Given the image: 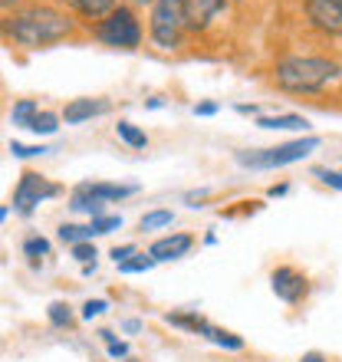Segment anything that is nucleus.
Listing matches in <instances>:
<instances>
[{
  "label": "nucleus",
  "instance_id": "nucleus-1",
  "mask_svg": "<svg viewBox=\"0 0 342 362\" xmlns=\"http://www.w3.org/2000/svg\"><path fill=\"white\" fill-rule=\"evenodd\" d=\"M76 33V20L69 10H59L53 4H27L10 10L0 20V37L23 49H47L53 43H63Z\"/></svg>",
  "mask_w": 342,
  "mask_h": 362
},
{
  "label": "nucleus",
  "instance_id": "nucleus-2",
  "mask_svg": "<svg viewBox=\"0 0 342 362\" xmlns=\"http://www.w3.org/2000/svg\"><path fill=\"white\" fill-rule=\"evenodd\" d=\"M339 63L326 57H286L276 63L273 69V83L283 93H293V95H309V93H319L326 89L333 79H339Z\"/></svg>",
  "mask_w": 342,
  "mask_h": 362
},
{
  "label": "nucleus",
  "instance_id": "nucleus-3",
  "mask_svg": "<svg viewBox=\"0 0 342 362\" xmlns=\"http://www.w3.org/2000/svg\"><path fill=\"white\" fill-rule=\"evenodd\" d=\"M93 37L105 47L115 49H138L142 47V23L129 4H119L115 10H109L99 23L93 27Z\"/></svg>",
  "mask_w": 342,
  "mask_h": 362
},
{
  "label": "nucleus",
  "instance_id": "nucleus-4",
  "mask_svg": "<svg viewBox=\"0 0 342 362\" xmlns=\"http://www.w3.org/2000/svg\"><path fill=\"white\" fill-rule=\"evenodd\" d=\"M319 148V139L316 135H306V139H293V142H283V145H273V148H256V152H237V165L244 168H286V165H296L309 158V152Z\"/></svg>",
  "mask_w": 342,
  "mask_h": 362
},
{
  "label": "nucleus",
  "instance_id": "nucleus-5",
  "mask_svg": "<svg viewBox=\"0 0 342 362\" xmlns=\"http://www.w3.org/2000/svg\"><path fill=\"white\" fill-rule=\"evenodd\" d=\"M188 33L184 20V0H155L148 17V37L158 49H178Z\"/></svg>",
  "mask_w": 342,
  "mask_h": 362
},
{
  "label": "nucleus",
  "instance_id": "nucleus-6",
  "mask_svg": "<svg viewBox=\"0 0 342 362\" xmlns=\"http://www.w3.org/2000/svg\"><path fill=\"white\" fill-rule=\"evenodd\" d=\"M57 194H59V188L49 178H43L37 172H23L17 181V188H13V211L17 214H33L37 204H43L47 198H57Z\"/></svg>",
  "mask_w": 342,
  "mask_h": 362
},
{
  "label": "nucleus",
  "instance_id": "nucleus-7",
  "mask_svg": "<svg viewBox=\"0 0 342 362\" xmlns=\"http://www.w3.org/2000/svg\"><path fill=\"white\" fill-rule=\"evenodd\" d=\"M309 27L326 37H342V0H303Z\"/></svg>",
  "mask_w": 342,
  "mask_h": 362
},
{
  "label": "nucleus",
  "instance_id": "nucleus-8",
  "mask_svg": "<svg viewBox=\"0 0 342 362\" xmlns=\"http://www.w3.org/2000/svg\"><path fill=\"white\" fill-rule=\"evenodd\" d=\"M270 286H273V293L283 300V303H300L306 293H309V280L306 274H300L296 267H276L270 274Z\"/></svg>",
  "mask_w": 342,
  "mask_h": 362
},
{
  "label": "nucleus",
  "instance_id": "nucleus-9",
  "mask_svg": "<svg viewBox=\"0 0 342 362\" xmlns=\"http://www.w3.org/2000/svg\"><path fill=\"white\" fill-rule=\"evenodd\" d=\"M230 0H184V20H188V30L201 33L208 30L214 20L228 10Z\"/></svg>",
  "mask_w": 342,
  "mask_h": 362
},
{
  "label": "nucleus",
  "instance_id": "nucleus-10",
  "mask_svg": "<svg viewBox=\"0 0 342 362\" xmlns=\"http://www.w3.org/2000/svg\"><path fill=\"white\" fill-rule=\"evenodd\" d=\"M109 109H112L109 99H69L66 109H63V122L83 125V122H89V119H95V115H105Z\"/></svg>",
  "mask_w": 342,
  "mask_h": 362
},
{
  "label": "nucleus",
  "instance_id": "nucleus-11",
  "mask_svg": "<svg viewBox=\"0 0 342 362\" xmlns=\"http://www.w3.org/2000/svg\"><path fill=\"white\" fill-rule=\"evenodd\" d=\"M194 247V238L191 234H168V238H158L148 247V254L155 257V264H162V260H181L188 250Z\"/></svg>",
  "mask_w": 342,
  "mask_h": 362
},
{
  "label": "nucleus",
  "instance_id": "nucleus-12",
  "mask_svg": "<svg viewBox=\"0 0 342 362\" xmlns=\"http://www.w3.org/2000/svg\"><path fill=\"white\" fill-rule=\"evenodd\" d=\"M256 125H260V129H270V132H306V129H309V122H306L303 115H296V112L260 115V119H256Z\"/></svg>",
  "mask_w": 342,
  "mask_h": 362
},
{
  "label": "nucleus",
  "instance_id": "nucleus-13",
  "mask_svg": "<svg viewBox=\"0 0 342 362\" xmlns=\"http://www.w3.org/2000/svg\"><path fill=\"white\" fill-rule=\"evenodd\" d=\"M63 4L83 20H102L109 10L119 7V0H63Z\"/></svg>",
  "mask_w": 342,
  "mask_h": 362
},
{
  "label": "nucleus",
  "instance_id": "nucleus-14",
  "mask_svg": "<svg viewBox=\"0 0 342 362\" xmlns=\"http://www.w3.org/2000/svg\"><path fill=\"white\" fill-rule=\"evenodd\" d=\"M165 323H168V326H178V329H184V333H194V336H208V329H211V323L198 313V310L168 313V316H165Z\"/></svg>",
  "mask_w": 342,
  "mask_h": 362
},
{
  "label": "nucleus",
  "instance_id": "nucleus-15",
  "mask_svg": "<svg viewBox=\"0 0 342 362\" xmlns=\"http://www.w3.org/2000/svg\"><path fill=\"white\" fill-rule=\"evenodd\" d=\"M86 185L93 191V198H99L102 204H109V201H125L138 191V185H109V181H86Z\"/></svg>",
  "mask_w": 342,
  "mask_h": 362
},
{
  "label": "nucleus",
  "instance_id": "nucleus-16",
  "mask_svg": "<svg viewBox=\"0 0 342 362\" xmlns=\"http://www.w3.org/2000/svg\"><path fill=\"white\" fill-rule=\"evenodd\" d=\"M69 208L79 211V214H89V218H99L102 214V201L93 198V191H89V185H76L73 188V194H69Z\"/></svg>",
  "mask_w": 342,
  "mask_h": 362
},
{
  "label": "nucleus",
  "instance_id": "nucleus-17",
  "mask_svg": "<svg viewBox=\"0 0 342 362\" xmlns=\"http://www.w3.org/2000/svg\"><path fill=\"white\" fill-rule=\"evenodd\" d=\"M204 339H208V343H214V346H220V349H230V353L244 349V336L230 333V329H220V326H214V323H211V329H208V336H204Z\"/></svg>",
  "mask_w": 342,
  "mask_h": 362
},
{
  "label": "nucleus",
  "instance_id": "nucleus-18",
  "mask_svg": "<svg viewBox=\"0 0 342 362\" xmlns=\"http://www.w3.org/2000/svg\"><path fill=\"white\" fill-rule=\"evenodd\" d=\"M115 135H119L129 148H148V135H145L135 122H129V119H122V122L115 125Z\"/></svg>",
  "mask_w": 342,
  "mask_h": 362
},
{
  "label": "nucleus",
  "instance_id": "nucleus-19",
  "mask_svg": "<svg viewBox=\"0 0 342 362\" xmlns=\"http://www.w3.org/2000/svg\"><path fill=\"white\" fill-rule=\"evenodd\" d=\"M95 234H93V228L89 224H59V240L63 244H83V240H93Z\"/></svg>",
  "mask_w": 342,
  "mask_h": 362
},
{
  "label": "nucleus",
  "instance_id": "nucleus-20",
  "mask_svg": "<svg viewBox=\"0 0 342 362\" xmlns=\"http://www.w3.org/2000/svg\"><path fill=\"white\" fill-rule=\"evenodd\" d=\"M40 112V105L33 103V99H20L13 109H10V122L20 125V129H27L30 122H33V115Z\"/></svg>",
  "mask_w": 342,
  "mask_h": 362
},
{
  "label": "nucleus",
  "instance_id": "nucleus-21",
  "mask_svg": "<svg viewBox=\"0 0 342 362\" xmlns=\"http://www.w3.org/2000/svg\"><path fill=\"white\" fill-rule=\"evenodd\" d=\"M175 224V214L165 208L158 211H148V214H142V221H138V228L142 230H162V228H171Z\"/></svg>",
  "mask_w": 342,
  "mask_h": 362
},
{
  "label": "nucleus",
  "instance_id": "nucleus-22",
  "mask_svg": "<svg viewBox=\"0 0 342 362\" xmlns=\"http://www.w3.org/2000/svg\"><path fill=\"white\" fill-rule=\"evenodd\" d=\"M115 267H119V274H145V270L155 267V257L152 254H138V250H135L132 257L122 260V264H115Z\"/></svg>",
  "mask_w": 342,
  "mask_h": 362
},
{
  "label": "nucleus",
  "instance_id": "nucleus-23",
  "mask_svg": "<svg viewBox=\"0 0 342 362\" xmlns=\"http://www.w3.org/2000/svg\"><path fill=\"white\" fill-rule=\"evenodd\" d=\"M47 316H49V323L57 326V329H69V326H73V306L63 303V300H57V303H49Z\"/></svg>",
  "mask_w": 342,
  "mask_h": 362
},
{
  "label": "nucleus",
  "instance_id": "nucleus-24",
  "mask_svg": "<svg viewBox=\"0 0 342 362\" xmlns=\"http://www.w3.org/2000/svg\"><path fill=\"white\" fill-rule=\"evenodd\" d=\"M33 135H53L59 129V115L57 112H37L33 115V122L27 125Z\"/></svg>",
  "mask_w": 342,
  "mask_h": 362
},
{
  "label": "nucleus",
  "instance_id": "nucleus-25",
  "mask_svg": "<svg viewBox=\"0 0 342 362\" xmlns=\"http://www.w3.org/2000/svg\"><path fill=\"white\" fill-rule=\"evenodd\" d=\"M23 254H27L30 264L37 267V260H40V257H47V254H49V240H47V238H40V234H33V238L23 240Z\"/></svg>",
  "mask_w": 342,
  "mask_h": 362
},
{
  "label": "nucleus",
  "instance_id": "nucleus-26",
  "mask_svg": "<svg viewBox=\"0 0 342 362\" xmlns=\"http://www.w3.org/2000/svg\"><path fill=\"white\" fill-rule=\"evenodd\" d=\"M102 343H105V353H109V359H129V343H122V339H115L109 329H102Z\"/></svg>",
  "mask_w": 342,
  "mask_h": 362
},
{
  "label": "nucleus",
  "instance_id": "nucleus-27",
  "mask_svg": "<svg viewBox=\"0 0 342 362\" xmlns=\"http://www.w3.org/2000/svg\"><path fill=\"white\" fill-rule=\"evenodd\" d=\"M93 234L99 238V234H109V230H119L122 228V218H115V214H99V218H93Z\"/></svg>",
  "mask_w": 342,
  "mask_h": 362
},
{
  "label": "nucleus",
  "instance_id": "nucleus-28",
  "mask_svg": "<svg viewBox=\"0 0 342 362\" xmlns=\"http://www.w3.org/2000/svg\"><path fill=\"white\" fill-rule=\"evenodd\" d=\"M10 152H13V158H37V155L49 152L47 145H20V142H10Z\"/></svg>",
  "mask_w": 342,
  "mask_h": 362
},
{
  "label": "nucleus",
  "instance_id": "nucleus-29",
  "mask_svg": "<svg viewBox=\"0 0 342 362\" xmlns=\"http://www.w3.org/2000/svg\"><path fill=\"white\" fill-rule=\"evenodd\" d=\"M73 257H76L79 264H95V247H93V240L73 244Z\"/></svg>",
  "mask_w": 342,
  "mask_h": 362
},
{
  "label": "nucleus",
  "instance_id": "nucleus-30",
  "mask_svg": "<svg viewBox=\"0 0 342 362\" xmlns=\"http://www.w3.org/2000/svg\"><path fill=\"white\" fill-rule=\"evenodd\" d=\"M105 310H109L105 300H86L83 303V320H95V316H102Z\"/></svg>",
  "mask_w": 342,
  "mask_h": 362
},
{
  "label": "nucleus",
  "instance_id": "nucleus-31",
  "mask_svg": "<svg viewBox=\"0 0 342 362\" xmlns=\"http://www.w3.org/2000/svg\"><path fill=\"white\" fill-rule=\"evenodd\" d=\"M316 178L323 181V185H329V188H336V191H342V172H329V168H316Z\"/></svg>",
  "mask_w": 342,
  "mask_h": 362
},
{
  "label": "nucleus",
  "instance_id": "nucleus-32",
  "mask_svg": "<svg viewBox=\"0 0 342 362\" xmlns=\"http://www.w3.org/2000/svg\"><path fill=\"white\" fill-rule=\"evenodd\" d=\"M135 254V244H122V247H112V260L115 264H122V260H129Z\"/></svg>",
  "mask_w": 342,
  "mask_h": 362
},
{
  "label": "nucleus",
  "instance_id": "nucleus-33",
  "mask_svg": "<svg viewBox=\"0 0 342 362\" xmlns=\"http://www.w3.org/2000/svg\"><path fill=\"white\" fill-rule=\"evenodd\" d=\"M218 112V103H198L194 105V115H214Z\"/></svg>",
  "mask_w": 342,
  "mask_h": 362
},
{
  "label": "nucleus",
  "instance_id": "nucleus-34",
  "mask_svg": "<svg viewBox=\"0 0 342 362\" xmlns=\"http://www.w3.org/2000/svg\"><path fill=\"white\" fill-rule=\"evenodd\" d=\"M122 329L125 333H142V320H125Z\"/></svg>",
  "mask_w": 342,
  "mask_h": 362
},
{
  "label": "nucleus",
  "instance_id": "nucleus-35",
  "mask_svg": "<svg viewBox=\"0 0 342 362\" xmlns=\"http://www.w3.org/2000/svg\"><path fill=\"white\" fill-rule=\"evenodd\" d=\"M27 0H0V10H17V7H23Z\"/></svg>",
  "mask_w": 342,
  "mask_h": 362
},
{
  "label": "nucleus",
  "instance_id": "nucleus-36",
  "mask_svg": "<svg viewBox=\"0 0 342 362\" xmlns=\"http://www.w3.org/2000/svg\"><path fill=\"white\" fill-rule=\"evenodd\" d=\"M286 191H290V185H273V188H270V198H283Z\"/></svg>",
  "mask_w": 342,
  "mask_h": 362
},
{
  "label": "nucleus",
  "instance_id": "nucleus-37",
  "mask_svg": "<svg viewBox=\"0 0 342 362\" xmlns=\"http://www.w3.org/2000/svg\"><path fill=\"white\" fill-rule=\"evenodd\" d=\"M300 362H326V356H323V353H306Z\"/></svg>",
  "mask_w": 342,
  "mask_h": 362
},
{
  "label": "nucleus",
  "instance_id": "nucleus-38",
  "mask_svg": "<svg viewBox=\"0 0 342 362\" xmlns=\"http://www.w3.org/2000/svg\"><path fill=\"white\" fill-rule=\"evenodd\" d=\"M145 105H148V109H162V105H165V99H162V95H155V99H148V103H145Z\"/></svg>",
  "mask_w": 342,
  "mask_h": 362
},
{
  "label": "nucleus",
  "instance_id": "nucleus-39",
  "mask_svg": "<svg viewBox=\"0 0 342 362\" xmlns=\"http://www.w3.org/2000/svg\"><path fill=\"white\" fill-rule=\"evenodd\" d=\"M240 115H256V105H237Z\"/></svg>",
  "mask_w": 342,
  "mask_h": 362
},
{
  "label": "nucleus",
  "instance_id": "nucleus-40",
  "mask_svg": "<svg viewBox=\"0 0 342 362\" xmlns=\"http://www.w3.org/2000/svg\"><path fill=\"white\" fill-rule=\"evenodd\" d=\"M4 218H7V208H0V221H4Z\"/></svg>",
  "mask_w": 342,
  "mask_h": 362
},
{
  "label": "nucleus",
  "instance_id": "nucleus-41",
  "mask_svg": "<svg viewBox=\"0 0 342 362\" xmlns=\"http://www.w3.org/2000/svg\"><path fill=\"white\" fill-rule=\"evenodd\" d=\"M135 4H155V0H135Z\"/></svg>",
  "mask_w": 342,
  "mask_h": 362
},
{
  "label": "nucleus",
  "instance_id": "nucleus-42",
  "mask_svg": "<svg viewBox=\"0 0 342 362\" xmlns=\"http://www.w3.org/2000/svg\"><path fill=\"white\" fill-rule=\"evenodd\" d=\"M125 362H138V359H132V356H129V359H125Z\"/></svg>",
  "mask_w": 342,
  "mask_h": 362
}]
</instances>
